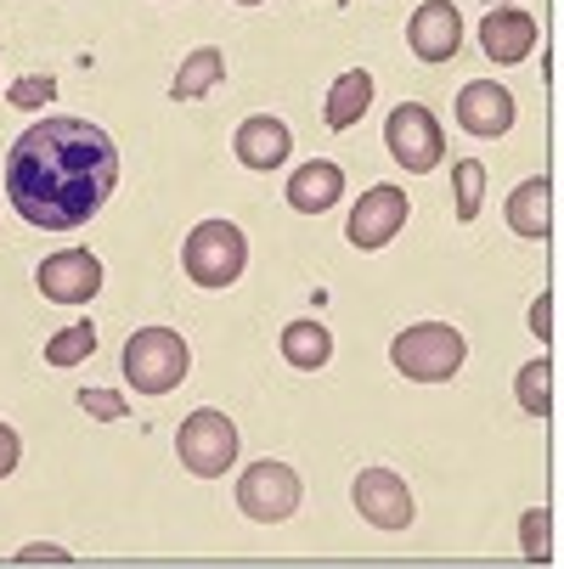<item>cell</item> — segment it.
<instances>
[{"mask_svg":"<svg viewBox=\"0 0 564 569\" xmlns=\"http://www.w3.org/2000/svg\"><path fill=\"white\" fill-rule=\"evenodd\" d=\"M119 187V147L91 119H40L7 152V198L40 231L86 226Z\"/></svg>","mask_w":564,"mask_h":569,"instance_id":"1","label":"cell"},{"mask_svg":"<svg viewBox=\"0 0 564 569\" xmlns=\"http://www.w3.org/2000/svg\"><path fill=\"white\" fill-rule=\"evenodd\" d=\"M389 361H395L400 378H413V383H446L468 361V345H463L457 328H446V321H418V328L395 333Z\"/></svg>","mask_w":564,"mask_h":569,"instance_id":"2","label":"cell"},{"mask_svg":"<svg viewBox=\"0 0 564 569\" xmlns=\"http://www.w3.org/2000/svg\"><path fill=\"white\" fill-rule=\"evenodd\" d=\"M181 266L198 288H231L249 266V237L237 231L231 220H198L187 231V249H181Z\"/></svg>","mask_w":564,"mask_h":569,"instance_id":"3","label":"cell"},{"mask_svg":"<svg viewBox=\"0 0 564 569\" xmlns=\"http://www.w3.org/2000/svg\"><path fill=\"white\" fill-rule=\"evenodd\" d=\"M187 367H192V350L170 328H141L125 345V378L136 395H170L187 378Z\"/></svg>","mask_w":564,"mask_h":569,"instance_id":"4","label":"cell"},{"mask_svg":"<svg viewBox=\"0 0 564 569\" xmlns=\"http://www.w3.org/2000/svg\"><path fill=\"white\" fill-rule=\"evenodd\" d=\"M384 147H389V158L407 176H429V170H441V158H446V130H441V119L424 102H400L389 113V124H384Z\"/></svg>","mask_w":564,"mask_h":569,"instance_id":"5","label":"cell"},{"mask_svg":"<svg viewBox=\"0 0 564 569\" xmlns=\"http://www.w3.org/2000/svg\"><path fill=\"white\" fill-rule=\"evenodd\" d=\"M237 423L226 418V412H215V406H198V412L181 423V435H176V451H181V462L198 473V479H220L231 462H237Z\"/></svg>","mask_w":564,"mask_h":569,"instance_id":"6","label":"cell"},{"mask_svg":"<svg viewBox=\"0 0 564 569\" xmlns=\"http://www.w3.org/2000/svg\"><path fill=\"white\" fill-rule=\"evenodd\" d=\"M299 497H305V485L288 462H255V468H244V479H237V508H244L255 525L294 519Z\"/></svg>","mask_w":564,"mask_h":569,"instance_id":"7","label":"cell"},{"mask_svg":"<svg viewBox=\"0 0 564 569\" xmlns=\"http://www.w3.org/2000/svg\"><path fill=\"white\" fill-rule=\"evenodd\" d=\"M350 502L373 530H413V513H418L407 479L389 473V468H362L356 485H350Z\"/></svg>","mask_w":564,"mask_h":569,"instance_id":"8","label":"cell"},{"mask_svg":"<svg viewBox=\"0 0 564 569\" xmlns=\"http://www.w3.org/2000/svg\"><path fill=\"white\" fill-rule=\"evenodd\" d=\"M407 214H413V203H407V192H400V187H389V181L367 187L356 198L350 220H345L350 249H384V242H395V231L407 226Z\"/></svg>","mask_w":564,"mask_h":569,"instance_id":"9","label":"cell"},{"mask_svg":"<svg viewBox=\"0 0 564 569\" xmlns=\"http://www.w3.org/2000/svg\"><path fill=\"white\" fill-rule=\"evenodd\" d=\"M34 282L51 305H91L97 288H102V260L91 249H62V254L40 260Z\"/></svg>","mask_w":564,"mask_h":569,"instance_id":"10","label":"cell"},{"mask_svg":"<svg viewBox=\"0 0 564 569\" xmlns=\"http://www.w3.org/2000/svg\"><path fill=\"white\" fill-rule=\"evenodd\" d=\"M457 124L479 141H497L514 130V91L497 86V79H468L457 91Z\"/></svg>","mask_w":564,"mask_h":569,"instance_id":"11","label":"cell"},{"mask_svg":"<svg viewBox=\"0 0 564 569\" xmlns=\"http://www.w3.org/2000/svg\"><path fill=\"white\" fill-rule=\"evenodd\" d=\"M407 46L418 62H452L463 51V18L452 0H424L407 23Z\"/></svg>","mask_w":564,"mask_h":569,"instance_id":"12","label":"cell"},{"mask_svg":"<svg viewBox=\"0 0 564 569\" xmlns=\"http://www.w3.org/2000/svg\"><path fill=\"white\" fill-rule=\"evenodd\" d=\"M231 152H237V164H244V170H283L288 152H294V130L277 113H255V119L237 124Z\"/></svg>","mask_w":564,"mask_h":569,"instance_id":"13","label":"cell"},{"mask_svg":"<svg viewBox=\"0 0 564 569\" xmlns=\"http://www.w3.org/2000/svg\"><path fill=\"white\" fill-rule=\"evenodd\" d=\"M536 18L531 12H520V7H492L486 12V23H479V46H486V57L492 62H503V68H514V62H525L531 51H536Z\"/></svg>","mask_w":564,"mask_h":569,"instance_id":"14","label":"cell"},{"mask_svg":"<svg viewBox=\"0 0 564 569\" xmlns=\"http://www.w3.org/2000/svg\"><path fill=\"white\" fill-rule=\"evenodd\" d=\"M339 198H345V170L334 164V158H310V164H299L288 176V203L299 214H328Z\"/></svg>","mask_w":564,"mask_h":569,"instance_id":"15","label":"cell"},{"mask_svg":"<svg viewBox=\"0 0 564 569\" xmlns=\"http://www.w3.org/2000/svg\"><path fill=\"white\" fill-rule=\"evenodd\" d=\"M508 226L520 237H547L553 231V181L547 176H531L508 192Z\"/></svg>","mask_w":564,"mask_h":569,"instance_id":"16","label":"cell"},{"mask_svg":"<svg viewBox=\"0 0 564 569\" xmlns=\"http://www.w3.org/2000/svg\"><path fill=\"white\" fill-rule=\"evenodd\" d=\"M373 108V73L367 68H350L334 79V91H328V108H321V119H328V130H350L362 113Z\"/></svg>","mask_w":564,"mask_h":569,"instance_id":"17","label":"cell"},{"mask_svg":"<svg viewBox=\"0 0 564 569\" xmlns=\"http://www.w3.org/2000/svg\"><path fill=\"white\" fill-rule=\"evenodd\" d=\"M283 361L299 367V372H316V367H328L334 361V333L321 328V321H288L283 328Z\"/></svg>","mask_w":564,"mask_h":569,"instance_id":"18","label":"cell"},{"mask_svg":"<svg viewBox=\"0 0 564 569\" xmlns=\"http://www.w3.org/2000/svg\"><path fill=\"white\" fill-rule=\"evenodd\" d=\"M220 79H226V57H220V46H198V51L181 62L170 97H176V102H198V97H209V91L220 86Z\"/></svg>","mask_w":564,"mask_h":569,"instance_id":"19","label":"cell"},{"mask_svg":"<svg viewBox=\"0 0 564 569\" xmlns=\"http://www.w3.org/2000/svg\"><path fill=\"white\" fill-rule=\"evenodd\" d=\"M514 395H520V406H525L531 418H547L553 412V361L547 356L525 361L520 378H514Z\"/></svg>","mask_w":564,"mask_h":569,"instance_id":"20","label":"cell"},{"mask_svg":"<svg viewBox=\"0 0 564 569\" xmlns=\"http://www.w3.org/2000/svg\"><path fill=\"white\" fill-rule=\"evenodd\" d=\"M91 350H97V328H91V321H73V328H62L46 345V367H79Z\"/></svg>","mask_w":564,"mask_h":569,"instance_id":"21","label":"cell"},{"mask_svg":"<svg viewBox=\"0 0 564 569\" xmlns=\"http://www.w3.org/2000/svg\"><path fill=\"white\" fill-rule=\"evenodd\" d=\"M452 181H457V220H474L479 198H486V164H479V158H457Z\"/></svg>","mask_w":564,"mask_h":569,"instance_id":"22","label":"cell"},{"mask_svg":"<svg viewBox=\"0 0 564 569\" xmlns=\"http://www.w3.org/2000/svg\"><path fill=\"white\" fill-rule=\"evenodd\" d=\"M520 547H525L531 563H542V558L553 552V513H547V508H531V513L520 519Z\"/></svg>","mask_w":564,"mask_h":569,"instance_id":"23","label":"cell"},{"mask_svg":"<svg viewBox=\"0 0 564 569\" xmlns=\"http://www.w3.org/2000/svg\"><path fill=\"white\" fill-rule=\"evenodd\" d=\"M79 412L97 418V423H119V418L130 412V400L113 395V389H79Z\"/></svg>","mask_w":564,"mask_h":569,"instance_id":"24","label":"cell"},{"mask_svg":"<svg viewBox=\"0 0 564 569\" xmlns=\"http://www.w3.org/2000/svg\"><path fill=\"white\" fill-rule=\"evenodd\" d=\"M51 97H57V79H51V73H29V79H18V86L7 91V102H12V108H23V113L46 108Z\"/></svg>","mask_w":564,"mask_h":569,"instance_id":"25","label":"cell"},{"mask_svg":"<svg viewBox=\"0 0 564 569\" xmlns=\"http://www.w3.org/2000/svg\"><path fill=\"white\" fill-rule=\"evenodd\" d=\"M531 333L542 339V350L553 345V293H536L531 299Z\"/></svg>","mask_w":564,"mask_h":569,"instance_id":"26","label":"cell"},{"mask_svg":"<svg viewBox=\"0 0 564 569\" xmlns=\"http://www.w3.org/2000/svg\"><path fill=\"white\" fill-rule=\"evenodd\" d=\"M18 457H23V440H18V429H7V423H0V479H7V473L18 468Z\"/></svg>","mask_w":564,"mask_h":569,"instance_id":"27","label":"cell"},{"mask_svg":"<svg viewBox=\"0 0 564 569\" xmlns=\"http://www.w3.org/2000/svg\"><path fill=\"white\" fill-rule=\"evenodd\" d=\"M18 558H23V563H68V552H62V547H46V541H34V547H23Z\"/></svg>","mask_w":564,"mask_h":569,"instance_id":"28","label":"cell"},{"mask_svg":"<svg viewBox=\"0 0 564 569\" xmlns=\"http://www.w3.org/2000/svg\"><path fill=\"white\" fill-rule=\"evenodd\" d=\"M237 7H260V0H237Z\"/></svg>","mask_w":564,"mask_h":569,"instance_id":"29","label":"cell"},{"mask_svg":"<svg viewBox=\"0 0 564 569\" xmlns=\"http://www.w3.org/2000/svg\"><path fill=\"white\" fill-rule=\"evenodd\" d=\"M339 7H345V0H339Z\"/></svg>","mask_w":564,"mask_h":569,"instance_id":"30","label":"cell"},{"mask_svg":"<svg viewBox=\"0 0 564 569\" xmlns=\"http://www.w3.org/2000/svg\"><path fill=\"white\" fill-rule=\"evenodd\" d=\"M492 7H497V0H492Z\"/></svg>","mask_w":564,"mask_h":569,"instance_id":"31","label":"cell"}]
</instances>
